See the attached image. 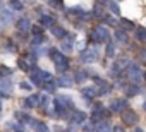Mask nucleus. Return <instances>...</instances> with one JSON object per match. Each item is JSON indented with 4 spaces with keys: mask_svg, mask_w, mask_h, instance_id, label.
<instances>
[{
    "mask_svg": "<svg viewBox=\"0 0 146 132\" xmlns=\"http://www.w3.org/2000/svg\"><path fill=\"white\" fill-rule=\"evenodd\" d=\"M50 57L53 58L55 65H57V71L58 72H65L69 69V60L67 57L62 53V51H57V50H50Z\"/></svg>",
    "mask_w": 146,
    "mask_h": 132,
    "instance_id": "nucleus-1",
    "label": "nucleus"
},
{
    "mask_svg": "<svg viewBox=\"0 0 146 132\" xmlns=\"http://www.w3.org/2000/svg\"><path fill=\"white\" fill-rule=\"evenodd\" d=\"M108 40H110V33H108V29L105 26H100V28H96L93 31V41L95 43H105Z\"/></svg>",
    "mask_w": 146,
    "mask_h": 132,
    "instance_id": "nucleus-2",
    "label": "nucleus"
},
{
    "mask_svg": "<svg viewBox=\"0 0 146 132\" xmlns=\"http://www.w3.org/2000/svg\"><path fill=\"white\" fill-rule=\"evenodd\" d=\"M96 58H98V50L96 48L83 50V53H81V62H84V63H93V62H96Z\"/></svg>",
    "mask_w": 146,
    "mask_h": 132,
    "instance_id": "nucleus-3",
    "label": "nucleus"
},
{
    "mask_svg": "<svg viewBox=\"0 0 146 132\" xmlns=\"http://www.w3.org/2000/svg\"><path fill=\"white\" fill-rule=\"evenodd\" d=\"M127 77L132 81V82H139V79H141V71H139V67L136 63H129L127 65Z\"/></svg>",
    "mask_w": 146,
    "mask_h": 132,
    "instance_id": "nucleus-4",
    "label": "nucleus"
},
{
    "mask_svg": "<svg viewBox=\"0 0 146 132\" xmlns=\"http://www.w3.org/2000/svg\"><path fill=\"white\" fill-rule=\"evenodd\" d=\"M95 82H96V94L100 96V94H107V93H110V86H108V82H105V81H102L100 77H95Z\"/></svg>",
    "mask_w": 146,
    "mask_h": 132,
    "instance_id": "nucleus-5",
    "label": "nucleus"
},
{
    "mask_svg": "<svg viewBox=\"0 0 146 132\" xmlns=\"http://www.w3.org/2000/svg\"><path fill=\"white\" fill-rule=\"evenodd\" d=\"M122 120H124V123L125 125H134L136 122H137V115L132 112V110H124V113H122Z\"/></svg>",
    "mask_w": 146,
    "mask_h": 132,
    "instance_id": "nucleus-6",
    "label": "nucleus"
},
{
    "mask_svg": "<svg viewBox=\"0 0 146 132\" xmlns=\"http://www.w3.org/2000/svg\"><path fill=\"white\" fill-rule=\"evenodd\" d=\"M125 105H127L125 100H113L108 110L113 112V113H119V112H124V110H125Z\"/></svg>",
    "mask_w": 146,
    "mask_h": 132,
    "instance_id": "nucleus-7",
    "label": "nucleus"
},
{
    "mask_svg": "<svg viewBox=\"0 0 146 132\" xmlns=\"http://www.w3.org/2000/svg\"><path fill=\"white\" fill-rule=\"evenodd\" d=\"M28 123L36 130V132H48V127H46V123H43V122H40V120H35V118H29L28 120Z\"/></svg>",
    "mask_w": 146,
    "mask_h": 132,
    "instance_id": "nucleus-8",
    "label": "nucleus"
},
{
    "mask_svg": "<svg viewBox=\"0 0 146 132\" xmlns=\"http://www.w3.org/2000/svg\"><path fill=\"white\" fill-rule=\"evenodd\" d=\"M17 29H19L21 33H28V31L31 29V22H29V19H28V17H21V19L17 21Z\"/></svg>",
    "mask_w": 146,
    "mask_h": 132,
    "instance_id": "nucleus-9",
    "label": "nucleus"
},
{
    "mask_svg": "<svg viewBox=\"0 0 146 132\" xmlns=\"http://www.w3.org/2000/svg\"><path fill=\"white\" fill-rule=\"evenodd\" d=\"M64 41H62V50L64 51H70L72 48H74V40H72V36H65V38H62Z\"/></svg>",
    "mask_w": 146,
    "mask_h": 132,
    "instance_id": "nucleus-10",
    "label": "nucleus"
},
{
    "mask_svg": "<svg viewBox=\"0 0 146 132\" xmlns=\"http://www.w3.org/2000/svg\"><path fill=\"white\" fill-rule=\"evenodd\" d=\"M40 26H43V28H52V26H55V19H53L52 16H41V17H40Z\"/></svg>",
    "mask_w": 146,
    "mask_h": 132,
    "instance_id": "nucleus-11",
    "label": "nucleus"
},
{
    "mask_svg": "<svg viewBox=\"0 0 146 132\" xmlns=\"http://www.w3.org/2000/svg\"><path fill=\"white\" fill-rule=\"evenodd\" d=\"M38 100H40V94H31L24 100V105L28 108H35V106H38Z\"/></svg>",
    "mask_w": 146,
    "mask_h": 132,
    "instance_id": "nucleus-12",
    "label": "nucleus"
},
{
    "mask_svg": "<svg viewBox=\"0 0 146 132\" xmlns=\"http://www.w3.org/2000/svg\"><path fill=\"white\" fill-rule=\"evenodd\" d=\"M72 82H74V81H72L70 77H67V76H62V77L57 79V86H60V88H70Z\"/></svg>",
    "mask_w": 146,
    "mask_h": 132,
    "instance_id": "nucleus-13",
    "label": "nucleus"
},
{
    "mask_svg": "<svg viewBox=\"0 0 146 132\" xmlns=\"http://www.w3.org/2000/svg\"><path fill=\"white\" fill-rule=\"evenodd\" d=\"M83 96H84V98H88V100H91V98H96L98 94H96V89H95V86H86V88L83 89Z\"/></svg>",
    "mask_w": 146,
    "mask_h": 132,
    "instance_id": "nucleus-14",
    "label": "nucleus"
},
{
    "mask_svg": "<svg viewBox=\"0 0 146 132\" xmlns=\"http://www.w3.org/2000/svg\"><path fill=\"white\" fill-rule=\"evenodd\" d=\"M86 120V115L83 113V112H79V110H74L72 112V122H76V123H83Z\"/></svg>",
    "mask_w": 146,
    "mask_h": 132,
    "instance_id": "nucleus-15",
    "label": "nucleus"
},
{
    "mask_svg": "<svg viewBox=\"0 0 146 132\" xmlns=\"http://www.w3.org/2000/svg\"><path fill=\"white\" fill-rule=\"evenodd\" d=\"M52 33H53V36H57V38H65L67 36V31L64 29V28H60V26H52Z\"/></svg>",
    "mask_w": 146,
    "mask_h": 132,
    "instance_id": "nucleus-16",
    "label": "nucleus"
},
{
    "mask_svg": "<svg viewBox=\"0 0 146 132\" xmlns=\"http://www.w3.org/2000/svg\"><path fill=\"white\" fill-rule=\"evenodd\" d=\"M86 79H88V71H78V72H76V77H74V81H76L78 84H83Z\"/></svg>",
    "mask_w": 146,
    "mask_h": 132,
    "instance_id": "nucleus-17",
    "label": "nucleus"
},
{
    "mask_svg": "<svg viewBox=\"0 0 146 132\" xmlns=\"http://www.w3.org/2000/svg\"><path fill=\"white\" fill-rule=\"evenodd\" d=\"M95 130H96V132H112V127H110L107 122H98V125H96Z\"/></svg>",
    "mask_w": 146,
    "mask_h": 132,
    "instance_id": "nucleus-18",
    "label": "nucleus"
},
{
    "mask_svg": "<svg viewBox=\"0 0 146 132\" xmlns=\"http://www.w3.org/2000/svg\"><path fill=\"white\" fill-rule=\"evenodd\" d=\"M115 38H117L120 43H125V41H127V33L122 31V29H117V31H115Z\"/></svg>",
    "mask_w": 146,
    "mask_h": 132,
    "instance_id": "nucleus-19",
    "label": "nucleus"
},
{
    "mask_svg": "<svg viewBox=\"0 0 146 132\" xmlns=\"http://www.w3.org/2000/svg\"><path fill=\"white\" fill-rule=\"evenodd\" d=\"M38 77H40L41 84H43V82H46V81H52V76H50L48 72H45V71H40V69H38Z\"/></svg>",
    "mask_w": 146,
    "mask_h": 132,
    "instance_id": "nucleus-20",
    "label": "nucleus"
},
{
    "mask_svg": "<svg viewBox=\"0 0 146 132\" xmlns=\"http://www.w3.org/2000/svg\"><path fill=\"white\" fill-rule=\"evenodd\" d=\"M0 19H2V22H12V14L7 11H2L0 12Z\"/></svg>",
    "mask_w": 146,
    "mask_h": 132,
    "instance_id": "nucleus-21",
    "label": "nucleus"
},
{
    "mask_svg": "<svg viewBox=\"0 0 146 132\" xmlns=\"http://www.w3.org/2000/svg\"><path fill=\"white\" fill-rule=\"evenodd\" d=\"M136 38H137L139 41H146V29L137 28V29H136Z\"/></svg>",
    "mask_w": 146,
    "mask_h": 132,
    "instance_id": "nucleus-22",
    "label": "nucleus"
},
{
    "mask_svg": "<svg viewBox=\"0 0 146 132\" xmlns=\"http://www.w3.org/2000/svg\"><path fill=\"white\" fill-rule=\"evenodd\" d=\"M81 125H83V129H84L86 132H93V130L96 129V125H95V122H83Z\"/></svg>",
    "mask_w": 146,
    "mask_h": 132,
    "instance_id": "nucleus-23",
    "label": "nucleus"
},
{
    "mask_svg": "<svg viewBox=\"0 0 146 132\" xmlns=\"http://www.w3.org/2000/svg\"><path fill=\"white\" fill-rule=\"evenodd\" d=\"M0 88H2L5 91V94H7L11 91V81L9 79H2V81H0Z\"/></svg>",
    "mask_w": 146,
    "mask_h": 132,
    "instance_id": "nucleus-24",
    "label": "nucleus"
},
{
    "mask_svg": "<svg viewBox=\"0 0 146 132\" xmlns=\"http://www.w3.org/2000/svg\"><path fill=\"white\" fill-rule=\"evenodd\" d=\"M105 53H107V57H113V53H115V45H113L112 41H108V45H107V50H105Z\"/></svg>",
    "mask_w": 146,
    "mask_h": 132,
    "instance_id": "nucleus-25",
    "label": "nucleus"
},
{
    "mask_svg": "<svg viewBox=\"0 0 146 132\" xmlns=\"http://www.w3.org/2000/svg\"><path fill=\"white\" fill-rule=\"evenodd\" d=\"M43 88H45V91H46V93H53V91H55V84H53L52 81L43 82Z\"/></svg>",
    "mask_w": 146,
    "mask_h": 132,
    "instance_id": "nucleus-26",
    "label": "nucleus"
},
{
    "mask_svg": "<svg viewBox=\"0 0 146 132\" xmlns=\"http://www.w3.org/2000/svg\"><path fill=\"white\" fill-rule=\"evenodd\" d=\"M12 72H11V69L9 67H5V65H2V67H0V77H9Z\"/></svg>",
    "mask_w": 146,
    "mask_h": 132,
    "instance_id": "nucleus-27",
    "label": "nucleus"
},
{
    "mask_svg": "<svg viewBox=\"0 0 146 132\" xmlns=\"http://www.w3.org/2000/svg\"><path fill=\"white\" fill-rule=\"evenodd\" d=\"M43 41H45V38H43L41 34H35V38H33V46H40Z\"/></svg>",
    "mask_w": 146,
    "mask_h": 132,
    "instance_id": "nucleus-28",
    "label": "nucleus"
},
{
    "mask_svg": "<svg viewBox=\"0 0 146 132\" xmlns=\"http://www.w3.org/2000/svg\"><path fill=\"white\" fill-rule=\"evenodd\" d=\"M103 21H105V24H108V26H113V24L117 22V19L112 17V16H103Z\"/></svg>",
    "mask_w": 146,
    "mask_h": 132,
    "instance_id": "nucleus-29",
    "label": "nucleus"
},
{
    "mask_svg": "<svg viewBox=\"0 0 146 132\" xmlns=\"http://www.w3.org/2000/svg\"><path fill=\"white\" fill-rule=\"evenodd\" d=\"M137 93H139V86H132V88H129V89L125 91L127 96H134V94H137Z\"/></svg>",
    "mask_w": 146,
    "mask_h": 132,
    "instance_id": "nucleus-30",
    "label": "nucleus"
},
{
    "mask_svg": "<svg viewBox=\"0 0 146 132\" xmlns=\"http://www.w3.org/2000/svg\"><path fill=\"white\" fill-rule=\"evenodd\" d=\"M11 7H12L14 11H23V4L19 2V0H12V2H11Z\"/></svg>",
    "mask_w": 146,
    "mask_h": 132,
    "instance_id": "nucleus-31",
    "label": "nucleus"
},
{
    "mask_svg": "<svg viewBox=\"0 0 146 132\" xmlns=\"http://www.w3.org/2000/svg\"><path fill=\"white\" fill-rule=\"evenodd\" d=\"M38 105H41V106H46V105H48V96H46V94H40Z\"/></svg>",
    "mask_w": 146,
    "mask_h": 132,
    "instance_id": "nucleus-32",
    "label": "nucleus"
},
{
    "mask_svg": "<svg viewBox=\"0 0 146 132\" xmlns=\"http://www.w3.org/2000/svg\"><path fill=\"white\" fill-rule=\"evenodd\" d=\"M110 11L113 12V16H120V9H119V5H117V4H113V2L110 4Z\"/></svg>",
    "mask_w": 146,
    "mask_h": 132,
    "instance_id": "nucleus-33",
    "label": "nucleus"
},
{
    "mask_svg": "<svg viewBox=\"0 0 146 132\" xmlns=\"http://www.w3.org/2000/svg\"><path fill=\"white\" fill-rule=\"evenodd\" d=\"M122 26H124V28H127V29H134V24H132L131 21H125V19L122 21Z\"/></svg>",
    "mask_w": 146,
    "mask_h": 132,
    "instance_id": "nucleus-34",
    "label": "nucleus"
},
{
    "mask_svg": "<svg viewBox=\"0 0 146 132\" xmlns=\"http://www.w3.org/2000/svg\"><path fill=\"white\" fill-rule=\"evenodd\" d=\"M31 29H33V31H31L33 34H41V33H43V31H41V26H33Z\"/></svg>",
    "mask_w": 146,
    "mask_h": 132,
    "instance_id": "nucleus-35",
    "label": "nucleus"
},
{
    "mask_svg": "<svg viewBox=\"0 0 146 132\" xmlns=\"http://www.w3.org/2000/svg\"><path fill=\"white\" fill-rule=\"evenodd\" d=\"M21 88H23V89H26V91H28V89H31V88H33V86H31V82H28V81H23V82H21Z\"/></svg>",
    "mask_w": 146,
    "mask_h": 132,
    "instance_id": "nucleus-36",
    "label": "nucleus"
},
{
    "mask_svg": "<svg viewBox=\"0 0 146 132\" xmlns=\"http://www.w3.org/2000/svg\"><path fill=\"white\" fill-rule=\"evenodd\" d=\"M139 58H141V62L146 65V48H144V50H141V53H139Z\"/></svg>",
    "mask_w": 146,
    "mask_h": 132,
    "instance_id": "nucleus-37",
    "label": "nucleus"
},
{
    "mask_svg": "<svg viewBox=\"0 0 146 132\" xmlns=\"http://www.w3.org/2000/svg\"><path fill=\"white\" fill-rule=\"evenodd\" d=\"M12 129H14L16 132H24V129H23V125H21V123H16V125H14Z\"/></svg>",
    "mask_w": 146,
    "mask_h": 132,
    "instance_id": "nucleus-38",
    "label": "nucleus"
},
{
    "mask_svg": "<svg viewBox=\"0 0 146 132\" xmlns=\"http://www.w3.org/2000/svg\"><path fill=\"white\" fill-rule=\"evenodd\" d=\"M102 11H103V9H102V5H96V7H95V14L102 16Z\"/></svg>",
    "mask_w": 146,
    "mask_h": 132,
    "instance_id": "nucleus-39",
    "label": "nucleus"
},
{
    "mask_svg": "<svg viewBox=\"0 0 146 132\" xmlns=\"http://www.w3.org/2000/svg\"><path fill=\"white\" fill-rule=\"evenodd\" d=\"M78 48H79V50H84V41H79V45H78Z\"/></svg>",
    "mask_w": 146,
    "mask_h": 132,
    "instance_id": "nucleus-40",
    "label": "nucleus"
},
{
    "mask_svg": "<svg viewBox=\"0 0 146 132\" xmlns=\"http://www.w3.org/2000/svg\"><path fill=\"white\" fill-rule=\"evenodd\" d=\"M113 132H125V130H124L122 127H115V129H113Z\"/></svg>",
    "mask_w": 146,
    "mask_h": 132,
    "instance_id": "nucleus-41",
    "label": "nucleus"
},
{
    "mask_svg": "<svg viewBox=\"0 0 146 132\" xmlns=\"http://www.w3.org/2000/svg\"><path fill=\"white\" fill-rule=\"evenodd\" d=\"M132 132H143V129H139V127H136V129H134Z\"/></svg>",
    "mask_w": 146,
    "mask_h": 132,
    "instance_id": "nucleus-42",
    "label": "nucleus"
},
{
    "mask_svg": "<svg viewBox=\"0 0 146 132\" xmlns=\"http://www.w3.org/2000/svg\"><path fill=\"white\" fill-rule=\"evenodd\" d=\"M143 108H144V110H146V101H144V105H143Z\"/></svg>",
    "mask_w": 146,
    "mask_h": 132,
    "instance_id": "nucleus-43",
    "label": "nucleus"
},
{
    "mask_svg": "<svg viewBox=\"0 0 146 132\" xmlns=\"http://www.w3.org/2000/svg\"><path fill=\"white\" fill-rule=\"evenodd\" d=\"M2 24H4V22H2V19H0V28H2Z\"/></svg>",
    "mask_w": 146,
    "mask_h": 132,
    "instance_id": "nucleus-44",
    "label": "nucleus"
},
{
    "mask_svg": "<svg viewBox=\"0 0 146 132\" xmlns=\"http://www.w3.org/2000/svg\"><path fill=\"white\" fill-rule=\"evenodd\" d=\"M0 110H2V105H0Z\"/></svg>",
    "mask_w": 146,
    "mask_h": 132,
    "instance_id": "nucleus-45",
    "label": "nucleus"
},
{
    "mask_svg": "<svg viewBox=\"0 0 146 132\" xmlns=\"http://www.w3.org/2000/svg\"><path fill=\"white\" fill-rule=\"evenodd\" d=\"M144 79H146V74H144Z\"/></svg>",
    "mask_w": 146,
    "mask_h": 132,
    "instance_id": "nucleus-46",
    "label": "nucleus"
}]
</instances>
